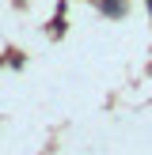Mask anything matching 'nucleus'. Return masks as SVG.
<instances>
[{
  "instance_id": "nucleus-1",
  "label": "nucleus",
  "mask_w": 152,
  "mask_h": 155,
  "mask_svg": "<svg viewBox=\"0 0 152 155\" xmlns=\"http://www.w3.org/2000/svg\"><path fill=\"white\" fill-rule=\"evenodd\" d=\"M122 8H126V0H103V12L106 15H118Z\"/></svg>"
},
{
  "instance_id": "nucleus-2",
  "label": "nucleus",
  "mask_w": 152,
  "mask_h": 155,
  "mask_svg": "<svg viewBox=\"0 0 152 155\" xmlns=\"http://www.w3.org/2000/svg\"><path fill=\"white\" fill-rule=\"evenodd\" d=\"M148 8H152V0H148Z\"/></svg>"
}]
</instances>
